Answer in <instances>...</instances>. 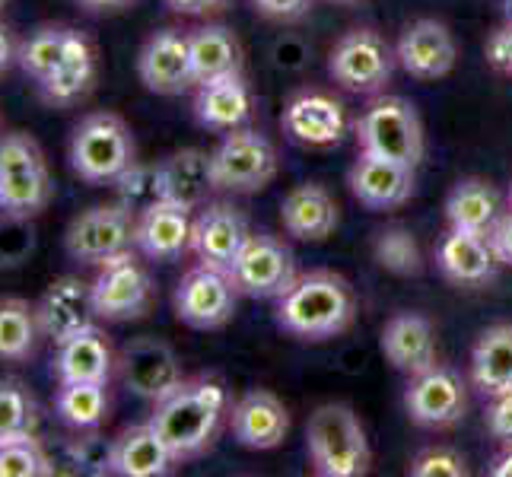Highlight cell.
Segmentation results:
<instances>
[{"instance_id":"cell-34","label":"cell","mask_w":512,"mask_h":477,"mask_svg":"<svg viewBox=\"0 0 512 477\" xmlns=\"http://www.w3.org/2000/svg\"><path fill=\"white\" fill-rule=\"evenodd\" d=\"M55 414L77 433L99 430L109 417V382H61Z\"/></svg>"},{"instance_id":"cell-1","label":"cell","mask_w":512,"mask_h":477,"mask_svg":"<svg viewBox=\"0 0 512 477\" xmlns=\"http://www.w3.org/2000/svg\"><path fill=\"white\" fill-rule=\"evenodd\" d=\"M226 414V388L214 376L185 379L175 392L153 404L150 427L175 455V462L204 455L214 446Z\"/></svg>"},{"instance_id":"cell-32","label":"cell","mask_w":512,"mask_h":477,"mask_svg":"<svg viewBox=\"0 0 512 477\" xmlns=\"http://www.w3.org/2000/svg\"><path fill=\"white\" fill-rule=\"evenodd\" d=\"M194 86L242 74V45L226 26H201L188 32Z\"/></svg>"},{"instance_id":"cell-35","label":"cell","mask_w":512,"mask_h":477,"mask_svg":"<svg viewBox=\"0 0 512 477\" xmlns=\"http://www.w3.org/2000/svg\"><path fill=\"white\" fill-rule=\"evenodd\" d=\"M42 338L39 315L20 296L0 299V360L23 363L35 353V344Z\"/></svg>"},{"instance_id":"cell-41","label":"cell","mask_w":512,"mask_h":477,"mask_svg":"<svg viewBox=\"0 0 512 477\" xmlns=\"http://www.w3.org/2000/svg\"><path fill=\"white\" fill-rule=\"evenodd\" d=\"M414 477H465L468 465H465V455H458L449 446H433V449H423L411 468Z\"/></svg>"},{"instance_id":"cell-47","label":"cell","mask_w":512,"mask_h":477,"mask_svg":"<svg viewBox=\"0 0 512 477\" xmlns=\"http://www.w3.org/2000/svg\"><path fill=\"white\" fill-rule=\"evenodd\" d=\"M77 4H80L83 10H90V13H115V10L131 7L134 0H77Z\"/></svg>"},{"instance_id":"cell-20","label":"cell","mask_w":512,"mask_h":477,"mask_svg":"<svg viewBox=\"0 0 512 477\" xmlns=\"http://www.w3.org/2000/svg\"><path fill=\"white\" fill-rule=\"evenodd\" d=\"M191 210L156 201L137 214L134 249L150 261H175L191 249Z\"/></svg>"},{"instance_id":"cell-31","label":"cell","mask_w":512,"mask_h":477,"mask_svg":"<svg viewBox=\"0 0 512 477\" xmlns=\"http://www.w3.org/2000/svg\"><path fill=\"white\" fill-rule=\"evenodd\" d=\"M503 217L500 191L484 179H462L446 201V220L449 229H462V233L490 236Z\"/></svg>"},{"instance_id":"cell-52","label":"cell","mask_w":512,"mask_h":477,"mask_svg":"<svg viewBox=\"0 0 512 477\" xmlns=\"http://www.w3.org/2000/svg\"><path fill=\"white\" fill-rule=\"evenodd\" d=\"M509 204H512V185H509Z\"/></svg>"},{"instance_id":"cell-50","label":"cell","mask_w":512,"mask_h":477,"mask_svg":"<svg viewBox=\"0 0 512 477\" xmlns=\"http://www.w3.org/2000/svg\"><path fill=\"white\" fill-rule=\"evenodd\" d=\"M500 10H503V23H512V0H500Z\"/></svg>"},{"instance_id":"cell-19","label":"cell","mask_w":512,"mask_h":477,"mask_svg":"<svg viewBox=\"0 0 512 477\" xmlns=\"http://www.w3.org/2000/svg\"><path fill=\"white\" fill-rule=\"evenodd\" d=\"M96 74H99L96 45L90 42V35L74 29L61 61L51 67V74L45 80H39V96L48 105H55V109H70V105L83 102L93 93Z\"/></svg>"},{"instance_id":"cell-14","label":"cell","mask_w":512,"mask_h":477,"mask_svg":"<svg viewBox=\"0 0 512 477\" xmlns=\"http://www.w3.org/2000/svg\"><path fill=\"white\" fill-rule=\"evenodd\" d=\"M115 369L128 392L153 404L163 401L185 382L179 357L160 338H134L131 344H125V350L118 353Z\"/></svg>"},{"instance_id":"cell-39","label":"cell","mask_w":512,"mask_h":477,"mask_svg":"<svg viewBox=\"0 0 512 477\" xmlns=\"http://www.w3.org/2000/svg\"><path fill=\"white\" fill-rule=\"evenodd\" d=\"M376 261L385 271L401 274V277H411V274L423 271L420 245L411 229H404V226H388L376 236Z\"/></svg>"},{"instance_id":"cell-3","label":"cell","mask_w":512,"mask_h":477,"mask_svg":"<svg viewBox=\"0 0 512 477\" xmlns=\"http://www.w3.org/2000/svg\"><path fill=\"white\" fill-rule=\"evenodd\" d=\"M51 172L39 140L10 131L0 134V214L7 220H32L51 204Z\"/></svg>"},{"instance_id":"cell-15","label":"cell","mask_w":512,"mask_h":477,"mask_svg":"<svg viewBox=\"0 0 512 477\" xmlns=\"http://www.w3.org/2000/svg\"><path fill=\"white\" fill-rule=\"evenodd\" d=\"M140 83L156 96H182L194 86L188 35L179 29H160L144 42L137 55Z\"/></svg>"},{"instance_id":"cell-17","label":"cell","mask_w":512,"mask_h":477,"mask_svg":"<svg viewBox=\"0 0 512 477\" xmlns=\"http://www.w3.org/2000/svg\"><path fill=\"white\" fill-rule=\"evenodd\" d=\"M398 64L417 80H439L452 74L458 61V45L455 35L446 23L439 20H414L404 26L398 48H395Z\"/></svg>"},{"instance_id":"cell-18","label":"cell","mask_w":512,"mask_h":477,"mask_svg":"<svg viewBox=\"0 0 512 477\" xmlns=\"http://www.w3.org/2000/svg\"><path fill=\"white\" fill-rule=\"evenodd\" d=\"M35 315H39L42 338L55 344L67 341L70 334L96 325L93 284H86L80 277H58L35 303Z\"/></svg>"},{"instance_id":"cell-16","label":"cell","mask_w":512,"mask_h":477,"mask_svg":"<svg viewBox=\"0 0 512 477\" xmlns=\"http://www.w3.org/2000/svg\"><path fill=\"white\" fill-rule=\"evenodd\" d=\"M249 236H252V229H249V220L242 217V210L223 201L207 204L201 214L191 220V252L198 255L201 264H210V268H220V271L233 268V261L239 258Z\"/></svg>"},{"instance_id":"cell-12","label":"cell","mask_w":512,"mask_h":477,"mask_svg":"<svg viewBox=\"0 0 512 477\" xmlns=\"http://www.w3.org/2000/svg\"><path fill=\"white\" fill-rule=\"evenodd\" d=\"M229 277L242 296L280 299L296 280V258L277 236L252 233L229 268Z\"/></svg>"},{"instance_id":"cell-6","label":"cell","mask_w":512,"mask_h":477,"mask_svg":"<svg viewBox=\"0 0 512 477\" xmlns=\"http://www.w3.org/2000/svg\"><path fill=\"white\" fill-rule=\"evenodd\" d=\"M360 153L392 159L417 169L423 159V125L414 102L401 96H376L353 125Z\"/></svg>"},{"instance_id":"cell-26","label":"cell","mask_w":512,"mask_h":477,"mask_svg":"<svg viewBox=\"0 0 512 477\" xmlns=\"http://www.w3.org/2000/svg\"><path fill=\"white\" fill-rule=\"evenodd\" d=\"M55 347L58 353H55V363H51V373H55L58 385L61 382H109L115 373L118 357L112 353V344L99 325L70 334L67 341Z\"/></svg>"},{"instance_id":"cell-21","label":"cell","mask_w":512,"mask_h":477,"mask_svg":"<svg viewBox=\"0 0 512 477\" xmlns=\"http://www.w3.org/2000/svg\"><path fill=\"white\" fill-rule=\"evenodd\" d=\"M436 264L458 287H487L490 280H497L503 261L493 249L490 236L449 229L443 242L436 245Z\"/></svg>"},{"instance_id":"cell-24","label":"cell","mask_w":512,"mask_h":477,"mask_svg":"<svg viewBox=\"0 0 512 477\" xmlns=\"http://www.w3.org/2000/svg\"><path fill=\"white\" fill-rule=\"evenodd\" d=\"M290 433V411L268 388H252L233 404V436L245 449H277Z\"/></svg>"},{"instance_id":"cell-5","label":"cell","mask_w":512,"mask_h":477,"mask_svg":"<svg viewBox=\"0 0 512 477\" xmlns=\"http://www.w3.org/2000/svg\"><path fill=\"white\" fill-rule=\"evenodd\" d=\"M70 169L86 185H112L134 159V134L115 112H93L77 121L70 134Z\"/></svg>"},{"instance_id":"cell-2","label":"cell","mask_w":512,"mask_h":477,"mask_svg":"<svg viewBox=\"0 0 512 477\" xmlns=\"http://www.w3.org/2000/svg\"><path fill=\"white\" fill-rule=\"evenodd\" d=\"M357 318V296L341 274L312 271L293 280L277 299V325L293 338L325 341L344 334Z\"/></svg>"},{"instance_id":"cell-30","label":"cell","mask_w":512,"mask_h":477,"mask_svg":"<svg viewBox=\"0 0 512 477\" xmlns=\"http://www.w3.org/2000/svg\"><path fill=\"white\" fill-rule=\"evenodd\" d=\"M194 115L207 131H236L252 115V93L242 74L220 77L198 86L194 96Z\"/></svg>"},{"instance_id":"cell-46","label":"cell","mask_w":512,"mask_h":477,"mask_svg":"<svg viewBox=\"0 0 512 477\" xmlns=\"http://www.w3.org/2000/svg\"><path fill=\"white\" fill-rule=\"evenodd\" d=\"M490 242H493V249H497L500 261L503 264H512V210L500 217L497 229L490 233Z\"/></svg>"},{"instance_id":"cell-4","label":"cell","mask_w":512,"mask_h":477,"mask_svg":"<svg viewBox=\"0 0 512 477\" xmlns=\"http://www.w3.org/2000/svg\"><path fill=\"white\" fill-rule=\"evenodd\" d=\"M306 449L312 468L322 477H360L369 471V439L350 404H322L306 427Z\"/></svg>"},{"instance_id":"cell-11","label":"cell","mask_w":512,"mask_h":477,"mask_svg":"<svg viewBox=\"0 0 512 477\" xmlns=\"http://www.w3.org/2000/svg\"><path fill=\"white\" fill-rule=\"evenodd\" d=\"M236 284L229 271L210 268V264H198L191 268L179 287H175V315L179 322H185L188 328L198 331H217L223 325H229V318L236 315Z\"/></svg>"},{"instance_id":"cell-42","label":"cell","mask_w":512,"mask_h":477,"mask_svg":"<svg viewBox=\"0 0 512 477\" xmlns=\"http://www.w3.org/2000/svg\"><path fill=\"white\" fill-rule=\"evenodd\" d=\"M487 430H490L493 439H500L503 446H512V392H503L497 398H490Z\"/></svg>"},{"instance_id":"cell-23","label":"cell","mask_w":512,"mask_h":477,"mask_svg":"<svg viewBox=\"0 0 512 477\" xmlns=\"http://www.w3.org/2000/svg\"><path fill=\"white\" fill-rule=\"evenodd\" d=\"M347 182H350L353 198L373 210H392V207L408 204L417 185L411 166H401V163H392V159L369 156V153H360L357 163L350 166Z\"/></svg>"},{"instance_id":"cell-38","label":"cell","mask_w":512,"mask_h":477,"mask_svg":"<svg viewBox=\"0 0 512 477\" xmlns=\"http://www.w3.org/2000/svg\"><path fill=\"white\" fill-rule=\"evenodd\" d=\"M48 474H55L51 455L35 433L0 443V477H48Z\"/></svg>"},{"instance_id":"cell-49","label":"cell","mask_w":512,"mask_h":477,"mask_svg":"<svg viewBox=\"0 0 512 477\" xmlns=\"http://www.w3.org/2000/svg\"><path fill=\"white\" fill-rule=\"evenodd\" d=\"M490 474H493V477H512V446H506V452H503V455L493 458Z\"/></svg>"},{"instance_id":"cell-45","label":"cell","mask_w":512,"mask_h":477,"mask_svg":"<svg viewBox=\"0 0 512 477\" xmlns=\"http://www.w3.org/2000/svg\"><path fill=\"white\" fill-rule=\"evenodd\" d=\"M226 4L229 0H166V7L182 16H210L226 10Z\"/></svg>"},{"instance_id":"cell-13","label":"cell","mask_w":512,"mask_h":477,"mask_svg":"<svg viewBox=\"0 0 512 477\" xmlns=\"http://www.w3.org/2000/svg\"><path fill=\"white\" fill-rule=\"evenodd\" d=\"M468 395L465 382L446 363H433L417 376H408V388H404V411L411 414L414 423L430 430H446L452 423L465 417Z\"/></svg>"},{"instance_id":"cell-43","label":"cell","mask_w":512,"mask_h":477,"mask_svg":"<svg viewBox=\"0 0 512 477\" xmlns=\"http://www.w3.org/2000/svg\"><path fill=\"white\" fill-rule=\"evenodd\" d=\"M487 58L493 67L512 77V23H503L497 32H493V39L487 45Z\"/></svg>"},{"instance_id":"cell-9","label":"cell","mask_w":512,"mask_h":477,"mask_svg":"<svg viewBox=\"0 0 512 477\" xmlns=\"http://www.w3.org/2000/svg\"><path fill=\"white\" fill-rule=\"evenodd\" d=\"M277 175V150L268 137L255 128L226 131L220 147L214 150V179L217 188L252 194L274 182Z\"/></svg>"},{"instance_id":"cell-29","label":"cell","mask_w":512,"mask_h":477,"mask_svg":"<svg viewBox=\"0 0 512 477\" xmlns=\"http://www.w3.org/2000/svg\"><path fill=\"white\" fill-rule=\"evenodd\" d=\"M172 465L179 462L160 433L150 427V420L121 430L112 439V474L118 477H163L172 471Z\"/></svg>"},{"instance_id":"cell-44","label":"cell","mask_w":512,"mask_h":477,"mask_svg":"<svg viewBox=\"0 0 512 477\" xmlns=\"http://www.w3.org/2000/svg\"><path fill=\"white\" fill-rule=\"evenodd\" d=\"M252 4L264 13V16H271V20H299V16H306L309 13V4L312 0H252Z\"/></svg>"},{"instance_id":"cell-36","label":"cell","mask_w":512,"mask_h":477,"mask_svg":"<svg viewBox=\"0 0 512 477\" xmlns=\"http://www.w3.org/2000/svg\"><path fill=\"white\" fill-rule=\"evenodd\" d=\"M70 35H74V29L61 26V23L39 26L20 48H16V64H20V70L29 80H35V83L45 80L51 74V67H55L67 51Z\"/></svg>"},{"instance_id":"cell-10","label":"cell","mask_w":512,"mask_h":477,"mask_svg":"<svg viewBox=\"0 0 512 477\" xmlns=\"http://www.w3.org/2000/svg\"><path fill=\"white\" fill-rule=\"evenodd\" d=\"M137 249L109 258L99 264L93 280V309L105 322H134L144 318L153 306V280L144 261L134 255Z\"/></svg>"},{"instance_id":"cell-37","label":"cell","mask_w":512,"mask_h":477,"mask_svg":"<svg viewBox=\"0 0 512 477\" xmlns=\"http://www.w3.org/2000/svg\"><path fill=\"white\" fill-rule=\"evenodd\" d=\"M35 423H39V411L26 382L4 376L0 379V443L32 436Z\"/></svg>"},{"instance_id":"cell-28","label":"cell","mask_w":512,"mask_h":477,"mask_svg":"<svg viewBox=\"0 0 512 477\" xmlns=\"http://www.w3.org/2000/svg\"><path fill=\"white\" fill-rule=\"evenodd\" d=\"M280 223L303 242H325L338 229V204L328 194V188L306 182L296 185L284 201H280Z\"/></svg>"},{"instance_id":"cell-22","label":"cell","mask_w":512,"mask_h":477,"mask_svg":"<svg viewBox=\"0 0 512 477\" xmlns=\"http://www.w3.org/2000/svg\"><path fill=\"white\" fill-rule=\"evenodd\" d=\"M156 182H160V201L198 210L207 204V194L217 188L214 179V153L204 150H175L156 163Z\"/></svg>"},{"instance_id":"cell-8","label":"cell","mask_w":512,"mask_h":477,"mask_svg":"<svg viewBox=\"0 0 512 477\" xmlns=\"http://www.w3.org/2000/svg\"><path fill=\"white\" fill-rule=\"evenodd\" d=\"M395 51L373 29H353L334 45L328 58V74L334 83L350 93L376 96L382 93L395 74Z\"/></svg>"},{"instance_id":"cell-25","label":"cell","mask_w":512,"mask_h":477,"mask_svg":"<svg viewBox=\"0 0 512 477\" xmlns=\"http://www.w3.org/2000/svg\"><path fill=\"white\" fill-rule=\"evenodd\" d=\"M284 131L303 147H334L347 134V112L328 93H303L284 109Z\"/></svg>"},{"instance_id":"cell-27","label":"cell","mask_w":512,"mask_h":477,"mask_svg":"<svg viewBox=\"0 0 512 477\" xmlns=\"http://www.w3.org/2000/svg\"><path fill=\"white\" fill-rule=\"evenodd\" d=\"M382 353L398 373L417 376L436 363V331L420 312H398L382 328Z\"/></svg>"},{"instance_id":"cell-33","label":"cell","mask_w":512,"mask_h":477,"mask_svg":"<svg viewBox=\"0 0 512 477\" xmlns=\"http://www.w3.org/2000/svg\"><path fill=\"white\" fill-rule=\"evenodd\" d=\"M471 382L481 395L512 392V325L487 328L471 350Z\"/></svg>"},{"instance_id":"cell-51","label":"cell","mask_w":512,"mask_h":477,"mask_svg":"<svg viewBox=\"0 0 512 477\" xmlns=\"http://www.w3.org/2000/svg\"><path fill=\"white\" fill-rule=\"evenodd\" d=\"M7 4H10V0H0V10H4V7H7Z\"/></svg>"},{"instance_id":"cell-48","label":"cell","mask_w":512,"mask_h":477,"mask_svg":"<svg viewBox=\"0 0 512 477\" xmlns=\"http://www.w3.org/2000/svg\"><path fill=\"white\" fill-rule=\"evenodd\" d=\"M16 61V45H13V35L7 26H0V74Z\"/></svg>"},{"instance_id":"cell-40","label":"cell","mask_w":512,"mask_h":477,"mask_svg":"<svg viewBox=\"0 0 512 477\" xmlns=\"http://www.w3.org/2000/svg\"><path fill=\"white\" fill-rule=\"evenodd\" d=\"M115 185V201L125 204L131 214H140L147 210L150 204L160 201V182H156V163L144 166V163H134L131 169H125L112 182Z\"/></svg>"},{"instance_id":"cell-7","label":"cell","mask_w":512,"mask_h":477,"mask_svg":"<svg viewBox=\"0 0 512 477\" xmlns=\"http://www.w3.org/2000/svg\"><path fill=\"white\" fill-rule=\"evenodd\" d=\"M134 226L137 214H131L125 204H93L70 220L64 233V249L86 268H99L109 258L134 249Z\"/></svg>"}]
</instances>
